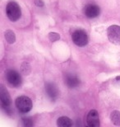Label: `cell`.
Instances as JSON below:
<instances>
[{"instance_id":"cell-1","label":"cell","mask_w":120,"mask_h":127,"mask_svg":"<svg viewBox=\"0 0 120 127\" xmlns=\"http://www.w3.org/2000/svg\"><path fill=\"white\" fill-rule=\"evenodd\" d=\"M6 13L9 20H11L12 22H17V20L20 19V17L22 16L21 7H20L17 2L10 1L7 4Z\"/></svg>"},{"instance_id":"cell-2","label":"cell","mask_w":120,"mask_h":127,"mask_svg":"<svg viewBox=\"0 0 120 127\" xmlns=\"http://www.w3.org/2000/svg\"><path fill=\"white\" fill-rule=\"evenodd\" d=\"M15 105L20 112L27 113L32 109V101L26 96H20L15 101Z\"/></svg>"},{"instance_id":"cell-3","label":"cell","mask_w":120,"mask_h":127,"mask_svg":"<svg viewBox=\"0 0 120 127\" xmlns=\"http://www.w3.org/2000/svg\"><path fill=\"white\" fill-rule=\"evenodd\" d=\"M0 100H1L2 107L6 111L7 113L11 114L12 110L10 109V106L12 104V98L7 88L3 85H0Z\"/></svg>"},{"instance_id":"cell-4","label":"cell","mask_w":120,"mask_h":127,"mask_svg":"<svg viewBox=\"0 0 120 127\" xmlns=\"http://www.w3.org/2000/svg\"><path fill=\"white\" fill-rule=\"evenodd\" d=\"M72 41L74 42V44L80 47L85 46L88 43L87 33L84 31V30H81V29L75 30V31L72 32Z\"/></svg>"},{"instance_id":"cell-5","label":"cell","mask_w":120,"mask_h":127,"mask_svg":"<svg viewBox=\"0 0 120 127\" xmlns=\"http://www.w3.org/2000/svg\"><path fill=\"white\" fill-rule=\"evenodd\" d=\"M6 78L7 83L14 88H18L22 83L21 74L14 69H7L6 71Z\"/></svg>"},{"instance_id":"cell-6","label":"cell","mask_w":120,"mask_h":127,"mask_svg":"<svg viewBox=\"0 0 120 127\" xmlns=\"http://www.w3.org/2000/svg\"><path fill=\"white\" fill-rule=\"evenodd\" d=\"M107 35L111 43L116 45H120V26L118 25L110 26L107 29Z\"/></svg>"},{"instance_id":"cell-7","label":"cell","mask_w":120,"mask_h":127,"mask_svg":"<svg viewBox=\"0 0 120 127\" xmlns=\"http://www.w3.org/2000/svg\"><path fill=\"white\" fill-rule=\"evenodd\" d=\"M100 12V8L95 3H88L84 7V14L88 18H95Z\"/></svg>"},{"instance_id":"cell-8","label":"cell","mask_w":120,"mask_h":127,"mask_svg":"<svg viewBox=\"0 0 120 127\" xmlns=\"http://www.w3.org/2000/svg\"><path fill=\"white\" fill-rule=\"evenodd\" d=\"M45 92L51 101H54L59 96V91H58L57 86L53 83H45Z\"/></svg>"},{"instance_id":"cell-9","label":"cell","mask_w":120,"mask_h":127,"mask_svg":"<svg viewBox=\"0 0 120 127\" xmlns=\"http://www.w3.org/2000/svg\"><path fill=\"white\" fill-rule=\"evenodd\" d=\"M86 123L90 127H99V113L96 110H91L86 116Z\"/></svg>"},{"instance_id":"cell-10","label":"cell","mask_w":120,"mask_h":127,"mask_svg":"<svg viewBox=\"0 0 120 127\" xmlns=\"http://www.w3.org/2000/svg\"><path fill=\"white\" fill-rule=\"evenodd\" d=\"M65 84L69 88H76L80 85L81 81L76 75L73 73H66L65 77Z\"/></svg>"},{"instance_id":"cell-11","label":"cell","mask_w":120,"mask_h":127,"mask_svg":"<svg viewBox=\"0 0 120 127\" xmlns=\"http://www.w3.org/2000/svg\"><path fill=\"white\" fill-rule=\"evenodd\" d=\"M57 125L59 127H70L72 126V121L68 116H61L58 119Z\"/></svg>"},{"instance_id":"cell-12","label":"cell","mask_w":120,"mask_h":127,"mask_svg":"<svg viewBox=\"0 0 120 127\" xmlns=\"http://www.w3.org/2000/svg\"><path fill=\"white\" fill-rule=\"evenodd\" d=\"M4 36L7 43H9V44H13L16 41V35L11 30H7L4 33Z\"/></svg>"},{"instance_id":"cell-13","label":"cell","mask_w":120,"mask_h":127,"mask_svg":"<svg viewBox=\"0 0 120 127\" xmlns=\"http://www.w3.org/2000/svg\"><path fill=\"white\" fill-rule=\"evenodd\" d=\"M110 120L115 126H120V111H113L110 114Z\"/></svg>"},{"instance_id":"cell-14","label":"cell","mask_w":120,"mask_h":127,"mask_svg":"<svg viewBox=\"0 0 120 127\" xmlns=\"http://www.w3.org/2000/svg\"><path fill=\"white\" fill-rule=\"evenodd\" d=\"M21 72L22 74L25 75H29L30 72H31V66L29 63L27 62H23L21 66Z\"/></svg>"},{"instance_id":"cell-15","label":"cell","mask_w":120,"mask_h":127,"mask_svg":"<svg viewBox=\"0 0 120 127\" xmlns=\"http://www.w3.org/2000/svg\"><path fill=\"white\" fill-rule=\"evenodd\" d=\"M48 39L52 42L57 41V40L60 39V35L56 32H50L48 33Z\"/></svg>"},{"instance_id":"cell-16","label":"cell","mask_w":120,"mask_h":127,"mask_svg":"<svg viewBox=\"0 0 120 127\" xmlns=\"http://www.w3.org/2000/svg\"><path fill=\"white\" fill-rule=\"evenodd\" d=\"M22 122H23L24 126H33V121L30 117L22 118Z\"/></svg>"},{"instance_id":"cell-17","label":"cell","mask_w":120,"mask_h":127,"mask_svg":"<svg viewBox=\"0 0 120 127\" xmlns=\"http://www.w3.org/2000/svg\"><path fill=\"white\" fill-rule=\"evenodd\" d=\"M34 3L36 5L37 7H44L45 2L43 0H34Z\"/></svg>"},{"instance_id":"cell-18","label":"cell","mask_w":120,"mask_h":127,"mask_svg":"<svg viewBox=\"0 0 120 127\" xmlns=\"http://www.w3.org/2000/svg\"><path fill=\"white\" fill-rule=\"evenodd\" d=\"M113 83L116 86V87L120 88V76H118V77H116L114 78L113 80Z\"/></svg>"}]
</instances>
